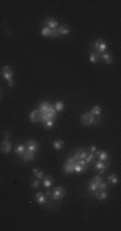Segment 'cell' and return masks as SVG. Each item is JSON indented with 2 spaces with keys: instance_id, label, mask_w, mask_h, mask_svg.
Returning <instances> with one entry per match:
<instances>
[{
  "instance_id": "cell-37",
  "label": "cell",
  "mask_w": 121,
  "mask_h": 231,
  "mask_svg": "<svg viewBox=\"0 0 121 231\" xmlns=\"http://www.w3.org/2000/svg\"><path fill=\"white\" fill-rule=\"evenodd\" d=\"M58 36H59V33H58L57 30H52V36H50V38H57Z\"/></svg>"
},
{
  "instance_id": "cell-27",
  "label": "cell",
  "mask_w": 121,
  "mask_h": 231,
  "mask_svg": "<svg viewBox=\"0 0 121 231\" xmlns=\"http://www.w3.org/2000/svg\"><path fill=\"white\" fill-rule=\"evenodd\" d=\"M107 181H108L110 184H113V185H116V184H118V177H117V175L116 174H112V175H109L108 177H107Z\"/></svg>"
},
{
  "instance_id": "cell-19",
  "label": "cell",
  "mask_w": 121,
  "mask_h": 231,
  "mask_svg": "<svg viewBox=\"0 0 121 231\" xmlns=\"http://www.w3.org/2000/svg\"><path fill=\"white\" fill-rule=\"evenodd\" d=\"M100 58H101V54L97 53V52H92L90 54V61L92 64H97L100 61Z\"/></svg>"
},
{
  "instance_id": "cell-31",
  "label": "cell",
  "mask_w": 121,
  "mask_h": 231,
  "mask_svg": "<svg viewBox=\"0 0 121 231\" xmlns=\"http://www.w3.org/2000/svg\"><path fill=\"white\" fill-rule=\"evenodd\" d=\"M95 159V155H93V154H87V156H86V158H85V160H86V162L87 163H90V162H92L93 160Z\"/></svg>"
},
{
  "instance_id": "cell-10",
  "label": "cell",
  "mask_w": 121,
  "mask_h": 231,
  "mask_svg": "<svg viewBox=\"0 0 121 231\" xmlns=\"http://www.w3.org/2000/svg\"><path fill=\"white\" fill-rule=\"evenodd\" d=\"M27 150L36 153V150H39V143L34 141V140H30V141H28V144H27Z\"/></svg>"
},
{
  "instance_id": "cell-35",
  "label": "cell",
  "mask_w": 121,
  "mask_h": 231,
  "mask_svg": "<svg viewBox=\"0 0 121 231\" xmlns=\"http://www.w3.org/2000/svg\"><path fill=\"white\" fill-rule=\"evenodd\" d=\"M76 162L78 165H81V167H86L87 168V162H86L85 159H78V160H76Z\"/></svg>"
},
{
  "instance_id": "cell-33",
  "label": "cell",
  "mask_w": 121,
  "mask_h": 231,
  "mask_svg": "<svg viewBox=\"0 0 121 231\" xmlns=\"http://www.w3.org/2000/svg\"><path fill=\"white\" fill-rule=\"evenodd\" d=\"M40 186V180L38 178V180H34L32 183H31V187H32L33 189H36V188H39Z\"/></svg>"
},
{
  "instance_id": "cell-30",
  "label": "cell",
  "mask_w": 121,
  "mask_h": 231,
  "mask_svg": "<svg viewBox=\"0 0 121 231\" xmlns=\"http://www.w3.org/2000/svg\"><path fill=\"white\" fill-rule=\"evenodd\" d=\"M88 190L91 191V192H94L95 190H97V185L94 184L93 182H90L88 185Z\"/></svg>"
},
{
  "instance_id": "cell-5",
  "label": "cell",
  "mask_w": 121,
  "mask_h": 231,
  "mask_svg": "<svg viewBox=\"0 0 121 231\" xmlns=\"http://www.w3.org/2000/svg\"><path fill=\"white\" fill-rule=\"evenodd\" d=\"M94 47H95V51H97V53L99 54H103L105 53V51L107 49V44L105 43L104 40H102V39H99V40L94 43Z\"/></svg>"
},
{
  "instance_id": "cell-8",
  "label": "cell",
  "mask_w": 121,
  "mask_h": 231,
  "mask_svg": "<svg viewBox=\"0 0 121 231\" xmlns=\"http://www.w3.org/2000/svg\"><path fill=\"white\" fill-rule=\"evenodd\" d=\"M42 123H43L44 128H46V129H50V128H52V126L55 125V119H54V118H50V117H44L43 119H42Z\"/></svg>"
},
{
  "instance_id": "cell-12",
  "label": "cell",
  "mask_w": 121,
  "mask_h": 231,
  "mask_svg": "<svg viewBox=\"0 0 121 231\" xmlns=\"http://www.w3.org/2000/svg\"><path fill=\"white\" fill-rule=\"evenodd\" d=\"M94 197L97 199H99V200H105V199L108 197V192L106 190H95L94 192Z\"/></svg>"
},
{
  "instance_id": "cell-15",
  "label": "cell",
  "mask_w": 121,
  "mask_h": 231,
  "mask_svg": "<svg viewBox=\"0 0 121 231\" xmlns=\"http://www.w3.org/2000/svg\"><path fill=\"white\" fill-rule=\"evenodd\" d=\"M34 199H36V202L39 203V204H41V205H43V204L46 203V197L43 195V192H36V196H34Z\"/></svg>"
},
{
  "instance_id": "cell-24",
  "label": "cell",
  "mask_w": 121,
  "mask_h": 231,
  "mask_svg": "<svg viewBox=\"0 0 121 231\" xmlns=\"http://www.w3.org/2000/svg\"><path fill=\"white\" fill-rule=\"evenodd\" d=\"M63 146H65V142L62 141V140H55L54 141V148L56 150H59L61 148H63Z\"/></svg>"
},
{
  "instance_id": "cell-23",
  "label": "cell",
  "mask_w": 121,
  "mask_h": 231,
  "mask_svg": "<svg viewBox=\"0 0 121 231\" xmlns=\"http://www.w3.org/2000/svg\"><path fill=\"white\" fill-rule=\"evenodd\" d=\"M101 106H94L91 109V111H90V113H91V115H93V116H100L101 115Z\"/></svg>"
},
{
  "instance_id": "cell-32",
  "label": "cell",
  "mask_w": 121,
  "mask_h": 231,
  "mask_svg": "<svg viewBox=\"0 0 121 231\" xmlns=\"http://www.w3.org/2000/svg\"><path fill=\"white\" fill-rule=\"evenodd\" d=\"M91 182H93V183H94V184H97V185H99V184H100V183L102 182V177H101V176H100V175H95V176H94V177L92 178V181H91Z\"/></svg>"
},
{
  "instance_id": "cell-18",
  "label": "cell",
  "mask_w": 121,
  "mask_h": 231,
  "mask_svg": "<svg viewBox=\"0 0 121 231\" xmlns=\"http://www.w3.org/2000/svg\"><path fill=\"white\" fill-rule=\"evenodd\" d=\"M43 186L46 187V188H49V187L52 185V183H54V178H52V176H49V175H47V176H44L43 177Z\"/></svg>"
},
{
  "instance_id": "cell-26",
  "label": "cell",
  "mask_w": 121,
  "mask_h": 231,
  "mask_svg": "<svg viewBox=\"0 0 121 231\" xmlns=\"http://www.w3.org/2000/svg\"><path fill=\"white\" fill-rule=\"evenodd\" d=\"M41 35L43 37H50L52 36V29L47 28V27H43L41 29Z\"/></svg>"
},
{
  "instance_id": "cell-28",
  "label": "cell",
  "mask_w": 121,
  "mask_h": 231,
  "mask_svg": "<svg viewBox=\"0 0 121 231\" xmlns=\"http://www.w3.org/2000/svg\"><path fill=\"white\" fill-rule=\"evenodd\" d=\"M33 174L36 175V176L39 178V180H40V178L44 177V172H43V171H41L40 169H38V168H34V169H33Z\"/></svg>"
},
{
  "instance_id": "cell-17",
  "label": "cell",
  "mask_w": 121,
  "mask_h": 231,
  "mask_svg": "<svg viewBox=\"0 0 121 231\" xmlns=\"http://www.w3.org/2000/svg\"><path fill=\"white\" fill-rule=\"evenodd\" d=\"M74 166H75V163H67L65 162V165L63 166L62 170H63L65 173H68V174L73 173L74 172Z\"/></svg>"
},
{
  "instance_id": "cell-13",
  "label": "cell",
  "mask_w": 121,
  "mask_h": 231,
  "mask_svg": "<svg viewBox=\"0 0 121 231\" xmlns=\"http://www.w3.org/2000/svg\"><path fill=\"white\" fill-rule=\"evenodd\" d=\"M52 104H49L48 102H42L40 104V108H39V110H40V112L42 114H43V116H45V114L48 112V110L52 108Z\"/></svg>"
},
{
  "instance_id": "cell-1",
  "label": "cell",
  "mask_w": 121,
  "mask_h": 231,
  "mask_svg": "<svg viewBox=\"0 0 121 231\" xmlns=\"http://www.w3.org/2000/svg\"><path fill=\"white\" fill-rule=\"evenodd\" d=\"M1 73H2V77H4V80L8 82V85L10 87H13V70L10 66H4L2 70H1Z\"/></svg>"
},
{
  "instance_id": "cell-6",
  "label": "cell",
  "mask_w": 121,
  "mask_h": 231,
  "mask_svg": "<svg viewBox=\"0 0 121 231\" xmlns=\"http://www.w3.org/2000/svg\"><path fill=\"white\" fill-rule=\"evenodd\" d=\"M11 147H12V144H11V142L9 141L8 139H5V140L2 141L1 144H0V150H1V153H3V154H8L9 152L11 150Z\"/></svg>"
},
{
  "instance_id": "cell-16",
  "label": "cell",
  "mask_w": 121,
  "mask_h": 231,
  "mask_svg": "<svg viewBox=\"0 0 121 231\" xmlns=\"http://www.w3.org/2000/svg\"><path fill=\"white\" fill-rule=\"evenodd\" d=\"M86 156H87V152L84 150L83 148H79V150H77L75 152V154H74V158L78 160V159H85Z\"/></svg>"
},
{
  "instance_id": "cell-2",
  "label": "cell",
  "mask_w": 121,
  "mask_h": 231,
  "mask_svg": "<svg viewBox=\"0 0 121 231\" xmlns=\"http://www.w3.org/2000/svg\"><path fill=\"white\" fill-rule=\"evenodd\" d=\"M65 194H67V191H65V188L61 186H58L52 191L50 198H52V200H54V201H59V200H62V199L65 198Z\"/></svg>"
},
{
  "instance_id": "cell-7",
  "label": "cell",
  "mask_w": 121,
  "mask_h": 231,
  "mask_svg": "<svg viewBox=\"0 0 121 231\" xmlns=\"http://www.w3.org/2000/svg\"><path fill=\"white\" fill-rule=\"evenodd\" d=\"M46 25H47L46 27L52 29V30H57L58 29V22H57V20L52 18V17H49V18L46 20Z\"/></svg>"
},
{
  "instance_id": "cell-29",
  "label": "cell",
  "mask_w": 121,
  "mask_h": 231,
  "mask_svg": "<svg viewBox=\"0 0 121 231\" xmlns=\"http://www.w3.org/2000/svg\"><path fill=\"white\" fill-rule=\"evenodd\" d=\"M87 170V168L86 167H81V165H78V163H75V166H74V172H77V173H81V172H84V171Z\"/></svg>"
},
{
  "instance_id": "cell-14",
  "label": "cell",
  "mask_w": 121,
  "mask_h": 231,
  "mask_svg": "<svg viewBox=\"0 0 121 231\" xmlns=\"http://www.w3.org/2000/svg\"><path fill=\"white\" fill-rule=\"evenodd\" d=\"M22 157H23V160H24V161H31V160L34 158V153L29 150H26V152L22 155Z\"/></svg>"
},
{
  "instance_id": "cell-11",
  "label": "cell",
  "mask_w": 121,
  "mask_h": 231,
  "mask_svg": "<svg viewBox=\"0 0 121 231\" xmlns=\"http://www.w3.org/2000/svg\"><path fill=\"white\" fill-rule=\"evenodd\" d=\"M57 31L59 33V36H60V35H68V33H71V28H70L69 25L63 24V25H61L60 27H58Z\"/></svg>"
},
{
  "instance_id": "cell-38",
  "label": "cell",
  "mask_w": 121,
  "mask_h": 231,
  "mask_svg": "<svg viewBox=\"0 0 121 231\" xmlns=\"http://www.w3.org/2000/svg\"><path fill=\"white\" fill-rule=\"evenodd\" d=\"M50 194H52V191H50V190L46 191V195H47V196H50Z\"/></svg>"
},
{
  "instance_id": "cell-22",
  "label": "cell",
  "mask_w": 121,
  "mask_h": 231,
  "mask_svg": "<svg viewBox=\"0 0 121 231\" xmlns=\"http://www.w3.org/2000/svg\"><path fill=\"white\" fill-rule=\"evenodd\" d=\"M26 150H27V146L25 145V144H20V145L16 146V148H15V154L18 155V156H22V155L26 152Z\"/></svg>"
},
{
  "instance_id": "cell-36",
  "label": "cell",
  "mask_w": 121,
  "mask_h": 231,
  "mask_svg": "<svg viewBox=\"0 0 121 231\" xmlns=\"http://www.w3.org/2000/svg\"><path fill=\"white\" fill-rule=\"evenodd\" d=\"M89 153L95 155V153H97V147H95V145H91L89 147Z\"/></svg>"
},
{
  "instance_id": "cell-34",
  "label": "cell",
  "mask_w": 121,
  "mask_h": 231,
  "mask_svg": "<svg viewBox=\"0 0 121 231\" xmlns=\"http://www.w3.org/2000/svg\"><path fill=\"white\" fill-rule=\"evenodd\" d=\"M106 187H107V185H106V183H104L103 181H102L99 185H97V190H105L106 189Z\"/></svg>"
},
{
  "instance_id": "cell-25",
  "label": "cell",
  "mask_w": 121,
  "mask_h": 231,
  "mask_svg": "<svg viewBox=\"0 0 121 231\" xmlns=\"http://www.w3.org/2000/svg\"><path fill=\"white\" fill-rule=\"evenodd\" d=\"M54 109L56 110V112H62L63 110H65V103L62 101H57L55 103V106H54Z\"/></svg>"
},
{
  "instance_id": "cell-21",
  "label": "cell",
  "mask_w": 121,
  "mask_h": 231,
  "mask_svg": "<svg viewBox=\"0 0 121 231\" xmlns=\"http://www.w3.org/2000/svg\"><path fill=\"white\" fill-rule=\"evenodd\" d=\"M101 58L102 59H104L105 62L107 64V65H109V64H112L114 61V57L110 55L109 53H103L101 54Z\"/></svg>"
},
{
  "instance_id": "cell-20",
  "label": "cell",
  "mask_w": 121,
  "mask_h": 231,
  "mask_svg": "<svg viewBox=\"0 0 121 231\" xmlns=\"http://www.w3.org/2000/svg\"><path fill=\"white\" fill-rule=\"evenodd\" d=\"M95 155L99 156V160H101V161H106V160H108V154H107L105 150H100V152H97V150Z\"/></svg>"
},
{
  "instance_id": "cell-4",
  "label": "cell",
  "mask_w": 121,
  "mask_h": 231,
  "mask_svg": "<svg viewBox=\"0 0 121 231\" xmlns=\"http://www.w3.org/2000/svg\"><path fill=\"white\" fill-rule=\"evenodd\" d=\"M43 118H44V116H43V114L40 112V110H34V111H32V112L30 113V115H29V119L32 123L42 122Z\"/></svg>"
},
{
  "instance_id": "cell-3",
  "label": "cell",
  "mask_w": 121,
  "mask_h": 231,
  "mask_svg": "<svg viewBox=\"0 0 121 231\" xmlns=\"http://www.w3.org/2000/svg\"><path fill=\"white\" fill-rule=\"evenodd\" d=\"M81 123L83 125L85 126H89L91 125L92 123H94V116L91 115L90 112H87V113H84L81 116Z\"/></svg>"
},
{
  "instance_id": "cell-9",
  "label": "cell",
  "mask_w": 121,
  "mask_h": 231,
  "mask_svg": "<svg viewBox=\"0 0 121 231\" xmlns=\"http://www.w3.org/2000/svg\"><path fill=\"white\" fill-rule=\"evenodd\" d=\"M106 167H107V165H106L104 161H101V160H97V163L94 165V168H95V170H97L99 173H103V172H105Z\"/></svg>"
}]
</instances>
